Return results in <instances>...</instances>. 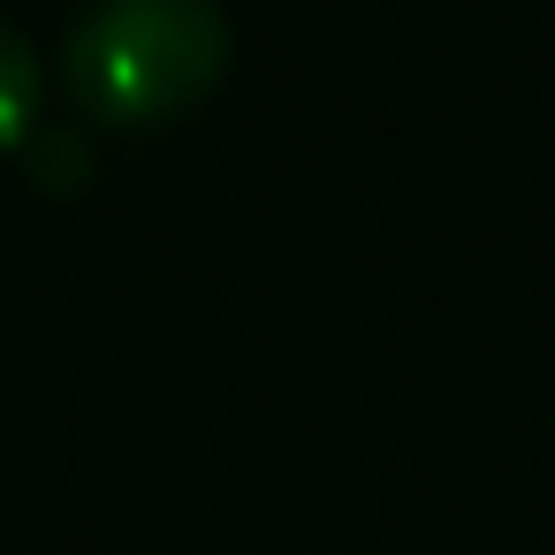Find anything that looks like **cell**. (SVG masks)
Segmentation results:
<instances>
[{
  "mask_svg": "<svg viewBox=\"0 0 555 555\" xmlns=\"http://www.w3.org/2000/svg\"><path fill=\"white\" fill-rule=\"evenodd\" d=\"M62 77L100 122L191 115L229 77L221 0H92L69 24Z\"/></svg>",
  "mask_w": 555,
  "mask_h": 555,
  "instance_id": "obj_1",
  "label": "cell"
},
{
  "mask_svg": "<svg viewBox=\"0 0 555 555\" xmlns=\"http://www.w3.org/2000/svg\"><path fill=\"white\" fill-rule=\"evenodd\" d=\"M39 54H31V39L0 16V153H16L39 122Z\"/></svg>",
  "mask_w": 555,
  "mask_h": 555,
  "instance_id": "obj_2",
  "label": "cell"
},
{
  "mask_svg": "<svg viewBox=\"0 0 555 555\" xmlns=\"http://www.w3.org/2000/svg\"><path fill=\"white\" fill-rule=\"evenodd\" d=\"M24 153H31V168H39V183H85V168H92V153H85V138L77 130H31L24 138Z\"/></svg>",
  "mask_w": 555,
  "mask_h": 555,
  "instance_id": "obj_3",
  "label": "cell"
}]
</instances>
